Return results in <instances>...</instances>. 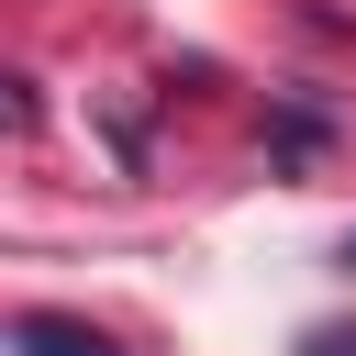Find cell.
I'll use <instances>...</instances> for the list:
<instances>
[{
    "label": "cell",
    "instance_id": "obj_1",
    "mask_svg": "<svg viewBox=\"0 0 356 356\" xmlns=\"http://www.w3.org/2000/svg\"><path fill=\"white\" fill-rule=\"evenodd\" d=\"M11 345H22V356H122V345H111L100 323H78V312H22Z\"/></svg>",
    "mask_w": 356,
    "mask_h": 356
},
{
    "label": "cell",
    "instance_id": "obj_2",
    "mask_svg": "<svg viewBox=\"0 0 356 356\" xmlns=\"http://www.w3.org/2000/svg\"><path fill=\"white\" fill-rule=\"evenodd\" d=\"M300 356H356V323H312V334H300Z\"/></svg>",
    "mask_w": 356,
    "mask_h": 356
},
{
    "label": "cell",
    "instance_id": "obj_3",
    "mask_svg": "<svg viewBox=\"0 0 356 356\" xmlns=\"http://www.w3.org/2000/svg\"><path fill=\"white\" fill-rule=\"evenodd\" d=\"M33 122V100H22V78H0V134H22Z\"/></svg>",
    "mask_w": 356,
    "mask_h": 356
},
{
    "label": "cell",
    "instance_id": "obj_4",
    "mask_svg": "<svg viewBox=\"0 0 356 356\" xmlns=\"http://www.w3.org/2000/svg\"><path fill=\"white\" fill-rule=\"evenodd\" d=\"M345 267H356V234H345Z\"/></svg>",
    "mask_w": 356,
    "mask_h": 356
}]
</instances>
